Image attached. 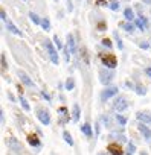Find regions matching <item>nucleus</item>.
Listing matches in <instances>:
<instances>
[{
  "label": "nucleus",
  "instance_id": "nucleus-41",
  "mask_svg": "<svg viewBox=\"0 0 151 155\" xmlns=\"http://www.w3.org/2000/svg\"><path fill=\"white\" fill-rule=\"evenodd\" d=\"M139 46H140L142 49H148V47H149V44H148V43H145V41H143V43H139Z\"/></svg>",
  "mask_w": 151,
  "mask_h": 155
},
{
  "label": "nucleus",
  "instance_id": "nucleus-12",
  "mask_svg": "<svg viewBox=\"0 0 151 155\" xmlns=\"http://www.w3.org/2000/svg\"><path fill=\"white\" fill-rule=\"evenodd\" d=\"M3 23H5L6 29H8V31H9L11 34H15V35H19V37H22V35H23V34L20 32V29H19V28H17V26H15V25H14V23H12V21H11L9 18H8V20H5Z\"/></svg>",
  "mask_w": 151,
  "mask_h": 155
},
{
  "label": "nucleus",
  "instance_id": "nucleus-3",
  "mask_svg": "<svg viewBox=\"0 0 151 155\" xmlns=\"http://www.w3.org/2000/svg\"><path fill=\"white\" fill-rule=\"evenodd\" d=\"M115 79V71L110 70V68H101L99 70V82L102 85H108L112 84Z\"/></svg>",
  "mask_w": 151,
  "mask_h": 155
},
{
  "label": "nucleus",
  "instance_id": "nucleus-26",
  "mask_svg": "<svg viewBox=\"0 0 151 155\" xmlns=\"http://www.w3.org/2000/svg\"><path fill=\"white\" fill-rule=\"evenodd\" d=\"M29 18H31V21H32L34 25H41V20H43V18H40L35 12H29Z\"/></svg>",
  "mask_w": 151,
  "mask_h": 155
},
{
  "label": "nucleus",
  "instance_id": "nucleus-11",
  "mask_svg": "<svg viewBox=\"0 0 151 155\" xmlns=\"http://www.w3.org/2000/svg\"><path fill=\"white\" fill-rule=\"evenodd\" d=\"M134 25H136V28L137 29H140L142 32L148 28V20H146V17H143V15H139L136 20H134Z\"/></svg>",
  "mask_w": 151,
  "mask_h": 155
},
{
  "label": "nucleus",
  "instance_id": "nucleus-36",
  "mask_svg": "<svg viewBox=\"0 0 151 155\" xmlns=\"http://www.w3.org/2000/svg\"><path fill=\"white\" fill-rule=\"evenodd\" d=\"M41 96H43V97H44V99H46L47 102H50V101H52V99H50V96H49V94H47V93H46L44 90H41Z\"/></svg>",
  "mask_w": 151,
  "mask_h": 155
},
{
  "label": "nucleus",
  "instance_id": "nucleus-7",
  "mask_svg": "<svg viewBox=\"0 0 151 155\" xmlns=\"http://www.w3.org/2000/svg\"><path fill=\"white\" fill-rule=\"evenodd\" d=\"M37 117H38V120H40L44 126L50 125V114H49L47 110H38V111H37Z\"/></svg>",
  "mask_w": 151,
  "mask_h": 155
},
{
  "label": "nucleus",
  "instance_id": "nucleus-37",
  "mask_svg": "<svg viewBox=\"0 0 151 155\" xmlns=\"http://www.w3.org/2000/svg\"><path fill=\"white\" fill-rule=\"evenodd\" d=\"M0 122H2V125H5V111L0 110Z\"/></svg>",
  "mask_w": 151,
  "mask_h": 155
},
{
  "label": "nucleus",
  "instance_id": "nucleus-46",
  "mask_svg": "<svg viewBox=\"0 0 151 155\" xmlns=\"http://www.w3.org/2000/svg\"><path fill=\"white\" fill-rule=\"evenodd\" d=\"M98 155H105V153H104V152H101V153H98Z\"/></svg>",
  "mask_w": 151,
  "mask_h": 155
},
{
  "label": "nucleus",
  "instance_id": "nucleus-18",
  "mask_svg": "<svg viewBox=\"0 0 151 155\" xmlns=\"http://www.w3.org/2000/svg\"><path fill=\"white\" fill-rule=\"evenodd\" d=\"M124 17H125L127 21H133V20H134V11H133V8L127 6V8L124 9Z\"/></svg>",
  "mask_w": 151,
  "mask_h": 155
},
{
  "label": "nucleus",
  "instance_id": "nucleus-4",
  "mask_svg": "<svg viewBox=\"0 0 151 155\" xmlns=\"http://www.w3.org/2000/svg\"><path fill=\"white\" fill-rule=\"evenodd\" d=\"M113 108H115V111L122 113V111H125L128 108V101L124 96H118L116 101H115V104H113Z\"/></svg>",
  "mask_w": 151,
  "mask_h": 155
},
{
  "label": "nucleus",
  "instance_id": "nucleus-19",
  "mask_svg": "<svg viewBox=\"0 0 151 155\" xmlns=\"http://www.w3.org/2000/svg\"><path fill=\"white\" fill-rule=\"evenodd\" d=\"M64 88L67 90V91H72L73 88H75V79L72 76H69L67 79H66V82H64Z\"/></svg>",
  "mask_w": 151,
  "mask_h": 155
},
{
  "label": "nucleus",
  "instance_id": "nucleus-29",
  "mask_svg": "<svg viewBox=\"0 0 151 155\" xmlns=\"http://www.w3.org/2000/svg\"><path fill=\"white\" fill-rule=\"evenodd\" d=\"M113 35H115V38H116V44H118V49H119V50H122V49H124V43H122V40H121L119 34H118V32H115Z\"/></svg>",
  "mask_w": 151,
  "mask_h": 155
},
{
  "label": "nucleus",
  "instance_id": "nucleus-47",
  "mask_svg": "<svg viewBox=\"0 0 151 155\" xmlns=\"http://www.w3.org/2000/svg\"><path fill=\"white\" fill-rule=\"evenodd\" d=\"M55 2H57V0H55Z\"/></svg>",
  "mask_w": 151,
  "mask_h": 155
},
{
  "label": "nucleus",
  "instance_id": "nucleus-43",
  "mask_svg": "<svg viewBox=\"0 0 151 155\" xmlns=\"http://www.w3.org/2000/svg\"><path fill=\"white\" fill-rule=\"evenodd\" d=\"M8 97H9V99H11V101H12V102H15V97H14V96H12V94H11V93H8Z\"/></svg>",
  "mask_w": 151,
  "mask_h": 155
},
{
  "label": "nucleus",
  "instance_id": "nucleus-39",
  "mask_svg": "<svg viewBox=\"0 0 151 155\" xmlns=\"http://www.w3.org/2000/svg\"><path fill=\"white\" fill-rule=\"evenodd\" d=\"M125 85H127L128 88H131V90H134V88H136V85H134L133 82H130V81H127V82H125Z\"/></svg>",
  "mask_w": 151,
  "mask_h": 155
},
{
  "label": "nucleus",
  "instance_id": "nucleus-28",
  "mask_svg": "<svg viewBox=\"0 0 151 155\" xmlns=\"http://www.w3.org/2000/svg\"><path fill=\"white\" fill-rule=\"evenodd\" d=\"M134 91H136V94H139V96H145L146 94V90H145V87L143 85H136V88H134Z\"/></svg>",
  "mask_w": 151,
  "mask_h": 155
},
{
  "label": "nucleus",
  "instance_id": "nucleus-6",
  "mask_svg": "<svg viewBox=\"0 0 151 155\" xmlns=\"http://www.w3.org/2000/svg\"><path fill=\"white\" fill-rule=\"evenodd\" d=\"M17 76L20 78V81L26 85V87H31V88H35V82L29 78V74L28 73H25L23 70H17Z\"/></svg>",
  "mask_w": 151,
  "mask_h": 155
},
{
  "label": "nucleus",
  "instance_id": "nucleus-34",
  "mask_svg": "<svg viewBox=\"0 0 151 155\" xmlns=\"http://www.w3.org/2000/svg\"><path fill=\"white\" fill-rule=\"evenodd\" d=\"M0 61H2V68H3V70L8 68V62H6V59H5V53L0 55Z\"/></svg>",
  "mask_w": 151,
  "mask_h": 155
},
{
  "label": "nucleus",
  "instance_id": "nucleus-20",
  "mask_svg": "<svg viewBox=\"0 0 151 155\" xmlns=\"http://www.w3.org/2000/svg\"><path fill=\"white\" fill-rule=\"evenodd\" d=\"M121 28H122L125 32H128V34H133V32H134V28H136V25H133V23H130V21H128V23H122V25H121Z\"/></svg>",
  "mask_w": 151,
  "mask_h": 155
},
{
  "label": "nucleus",
  "instance_id": "nucleus-33",
  "mask_svg": "<svg viewBox=\"0 0 151 155\" xmlns=\"http://www.w3.org/2000/svg\"><path fill=\"white\" fill-rule=\"evenodd\" d=\"M102 46L107 47V49H112V47H113V44H112V41H110L108 38H104V40H102Z\"/></svg>",
  "mask_w": 151,
  "mask_h": 155
},
{
  "label": "nucleus",
  "instance_id": "nucleus-16",
  "mask_svg": "<svg viewBox=\"0 0 151 155\" xmlns=\"http://www.w3.org/2000/svg\"><path fill=\"white\" fill-rule=\"evenodd\" d=\"M80 117H81V108L78 104L73 105V111H72V120L73 122H80Z\"/></svg>",
  "mask_w": 151,
  "mask_h": 155
},
{
  "label": "nucleus",
  "instance_id": "nucleus-25",
  "mask_svg": "<svg viewBox=\"0 0 151 155\" xmlns=\"http://www.w3.org/2000/svg\"><path fill=\"white\" fill-rule=\"evenodd\" d=\"M136 152V144L133 141H128V146H127V150H125V155H134Z\"/></svg>",
  "mask_w": 151,
  "mask_h": 155
},
{
  "label": "nucleus",
  "instance_id": "nucleus-5",
  "mask_svg": "<svg viewBox=\"0 0 151 155\" xmlns=\"http://www.w3.org/2000/svg\"><path fill=\"white\" fill-rule=\"evenodd\" d=\"M118 91H119L118 87H108V88H104L102 93H101V101H102V102H107L108 99H112L113 96H116Z\"/></svg>",
  "mask_w": 151,
  "mask_h": 155
},
{
  "label": "nucleus",
  "instance_id": "nucleus-45",
  "mask_svg": "<svg viewBox=\"0 0 151 155\" xmlns=\"http://www.w3.org/2000/svg\"><path fill=\"white\" fill-rule=\"evenodd\" d=\"M140 155H148V153H146V152H143V150H142V152H140Z\"/></svg>",
  "mask_w": 151,
  "mask_h": 155
},
{
  "label": "nucleus",
  "instance_id": "nucleus-27",
  "mask_svg": "<svg viewBox=\"0 0 151 155\" xmlns=\"http://www.w3.org/2000/svg\"><path fill=\"white\" fill-rule=\"evenodd\" d=\"M108 8H110L112 11H119V9H121V5H119L118 0H112V2L108 3Z\"/></svg>",
  "mask_w": 151,
  "mask_h": 155
},
{
  "label": "nucleus",
  "instance_id": "nucleus-42",
  "mask_svg": "<svg viewBox=\"0 0 151 155\" xmlns=\"http://www.w3.org/2000/svg\"><path fill=\"white\" fill-rule=\"evenodd\" d=\"M145 74H146L148 78H151V67H146V68H145Z\"/></svg>",
  "mask_w": 151,
  "mask_h": 155
},
{
  "label": "nucleus",
  "instance_id": "nucleus-32",
  "mask_svg": "<svg viewBox=\"0 0 151 155\" xmlns=\"http://www.w3.org/2000/svg\"><path fill=\"white\" fill-rule=\"evenodd\" d=\"M53 41H55V46H57L58 49H64L63 43H61V41H60V38H58V35H53Z\"/></svg>",
  "mask_w": 151,
  "mask_h": 155
},
{
  "label": "nucleus",
  "instance_id": "nucleus-1",
  "mask_svg": "<svg viewBox=\"0 0 151 155\" xmlns=\"http://www.w3.org/2000/svg\"><path fill=\"white\" fill-rule=\"evenodd\" d=\"M43 44H44V47H46V50H47L49 59H50L55 65H58V64H60V56H58V50L55 49L53 43H52L50 40H44V41H43Z\"/></svg>",
  "mask_w": 151,
  "mask_h": 155
},
{
  "label": "nucleus",
  "instance_id": "nucleus-17",
  "mask_svg": "<svg viewBox=\"0 0 151 155\" xmlns=\"http://www.w3.org/2000/svg\"><path fill=\"white\" fill-rule=\"evenodd\" d=\"M58 113H60V116H61V123H66V120H69V111H67V108L66 107H60L58 108Z\"/></svg>",
  "mask_w": 151,
  "mask_h": 155
},
{
  "label": "nucleus",
  "instance_id": "nucleus-31",
  "mask_svg": "<svg viewBox=\"0 0 151 155\" xmlns=\"http://www.w3.org/2000/svg\"><path fill=\"white\" fill-rule=\"evenodd\" d=\"M116 120H118V123H119L121 126H125V125H127V119H125L124 116H121V114H116Z\"/></svg>",
  "mask_w": 151,
  "mask_h": 155
},
{
  "label": "nucleus",
  "instance_id": "nucleus-15",
  "mask_svg": "<svg viewBox=\"0 0 151 155\" xmlns=\"http://www.w3.org/2000/svg\"><path fill=\"white\" fill-rule=\"evenodd\" d=\"M81 132H83L86 137L92 138V137H93V129H92V125H90V123H84V125H81Z\"/></svg>",
  "mask_w": 151,
  "mask_h": 155
},
{
  "label": "nucleus",
  "instance_id": "nucleus-22",
  "mask_svg": "<svg viewBox=\"0 0 151 155\" xmlns=\"http://www.w3.org/2000/svg\"><path fill=\"white\" fill-rule=\"evenodd\" d=\"M40 26L43 28V31L49 32V31H50V20H49L47 17H43V20H41V25H40Z\"/></svg>",
  "mask_w": 151,
  "mask_h": 155
},
{
  "label": "nucleus",
  "instance_id": "nucleus-35",
  "mask_svg": "<svg viewBox=\"0 0 151 155\" xmlns=\"http://www.w3.org/2000/svg\"><path fill=\"white\" fill-rule=\"evenodd\" d=\"M66 3H67V11L72 12V11H73V3H72V0H66Z\"/></svg>",
  "mask_w": 151,
  "mask_h": 155
},
{
  "label": "nucleus",
  "instance_id": "nucleus-23",
  "mask_svg": "<svg viewBox=\"0 0 151 155\" xmlns=\"http://www.w3.org/2000/svg\"><path fill=\"white\" fill-rule=\"evenodd\" d=\"M63 138H64V141H66L69 146H73V138H72V135H70L69 131H63Z\"/></svg>",
  "mask_w": 151,
  "mask_h": 155
},
{
  "label": "nucleus",
  "instance_id": "nucleus-40",
  "mask_svg": "<svg viewBox=\"0 0 151 155\" xmlns=\"http://www.w3.org/2000/svg\"><path fill=\"white\" fill-rule=\"evenodd\" d=\"M99 131H101V125H99V122H96V125H95V132L99 134Z\"/></svg>",
  "mask_w": 151,
  "mask_h": 155
},
{
  "label": "nucleus",
  "instance_id": "nucleus-38",
  "mask_svg": "<svg viewBox=\"0 0 151 155\" xmlns=\"http://www.w3.org/2000/svg\"><path fill=\"white\" fill-rule=\"evenodd\" d=\"M0 18H2L3 21H5V20H8V17H6V12H5V9H2V11H0Z\"/></svg>",
  "mask_w": 151,
  "mask_h": 155
},
{
  "label": "nucleus",
  "instance_id": "nucleus-13",
  "mask_svg": "<svg viewBox=\"0 0 151 155\" xmlns=\"http://www.w3.org/2000/svg\"><path fill=\"white\" fill-rule=\"evenodd\" d=\"M137 129H139V132L145 137V140H151V129L146 126V123H139Z\"/></svg>",
  "mask_w": 151,
  "mask_h": 155
},
{
  "label": "nucleus",
  "instance_id": "nucleus-21",
  "mask_svg": "<svg viewBox=\"0 0 151 155\" xmlns=\"http://www.w3.org/2000/svg\"><path fill=\"white\" fill-rule=\"evenodd\" d=\"M19 102L22 104V108H23L25 111H31V105L28 104V101H26L22 94H19Z\"/></svg>",
  "mask_w": 151,
  "mask_h": 155
},
{
  "label": "nucleus",
  "instance_id": "nucleus-9",
  "mask_svg": "<svg viewBox=\"0 0 151 155\" xmlns=\"http://www.w3.org/2000/svg\"><path fill=\"white\" fill-rule=\"evenodd\" d=\"M136 119H137L140 123L151 125V113H146V111H137V113H136Z\"/></svg>",
  "mask_w": 151,
  "mask_h": 155
},
{
  "label": "nucleus",
  "instance_id": "nucleus-44",
  "mask_svg": "<svg viewBox=\"0 0 151 155\" xmlns=\"http://www.w3.org/2000/svg\"><path fill=\"white\" fill-rule=\"evenodd\" d=\"M143 3H148V5H151V0H142Z\"/></svg>",
  "mask_w": 151,
  "mask_h": 155
},
{
  "label": "nucleus",
  "instance_id": "nucleus-10",
  "mask_svg": "<svg viewBox=\"0 0 151 155\" xmlns=\"http://www.w3.org/2000/svg\"><path fill=\"white\" fill-rule=\"evenodd\" d=\"M67 47H69V50H70L72 55L77 53V41H75V37H73L72 32L67 34Z\"/></svg>",
  "mask_w": 151,
  "mask_h": 155
},
{
  "label": "nucleus",
  "instance_id": "nucleus-8",
  "mask_svg": "<svg viewBox=\"0 0 151 155\" xmlns=\"http://www.w3.org/2000/svg\"><path fill=\"white\" fill-rule=\"evenodd\" d=\"M107 150H108L110 155H125L124 149H122L121 144H118V143H110V144L107 146Z\"/></svg>",
  "mask_w": 151,
  "mask_h": 155
},
{
  "label": "nucleus",
  "instance_id": "nucleus-24",
  "mask_svg": "<svg viewBox=\"0 0 151 155\" xmlns=\"http://www.w3.org/2000/svg\"><path fill=\"white\" fill-rule=\"evenodd\" d=\"M8 146H9L11 149H19V150H20V144L17 143V140H15L14 137H9V138H8Z\"/></svg>",
  "mask_w": 151,
  "mask_h": 155
},
{
  "label": "nucleus",
  "instance_id": "nucleus-30",
  "mask_svg": "<svg viewBox=\"0 0 151 155\" xmlns=\"http://www.w3.org/2000/svg\"><path fill=\"white\" fill-rule=\"evenodd\" d=\"M101 122L104 123V126H105V128H110V126H112V123H110V119H108V116H107V114H104V116L101 117Z\"/></svg>",
  "mask_w": 151,
  "mask_h": 155
},
{
  "label": "nucleus",
  "instance_id": "nucleus-14",
  "mask_svg": "<svg viewBox=\"0 0 151 155\" xmlns=\"http://www.w3.org/2000/svg\"><path fill=\"white\" fill-rule=\"evenodd\" d=\"M26 138H28V143H29L31 146H34V147H40V146H41V140L38 138L37 134H29Z\"/></svg>",
  "mask_w": 151,
  "mask_h": 155
},
{
  "label": "nucleus",
  "instance_id": "nucleus-2",
  "mask_svg": "<svg viewBox=\"0 0 151 155\" xmlns=\"http://www.w3.org/2000/svg\"><path fill=\"white\" fill-rule=\"evenodd\" d=\"M99 59L102 61V64L105 65V68L115 70L118 65V59L113 53H99Z\"/></svg>",
  "mask_w": 151,
  "mask_h": 155
}]
</instances>
